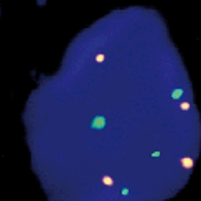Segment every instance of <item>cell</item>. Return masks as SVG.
I'll return each instance as SVG.
<instances>
[{"mask_svg": "<svg viewBox=\"0 0 201 201\" xmlns=\"http://www.w3.org/2000/svg\"><path fill=\"white\" fill-rule=\"evenodd\" d=\"M180 107H181V110H188L190 109V102H181Z\"/></svg>", "mask_w": 201, "mask_h": 201, "instance_id": "5", "label": "cell"}, {"mask_svg": "<svg viewBox=\"0 0 201 201\" xmlns=\"http://www.w3.org/2000/svg\"><path fill=\"white\" fill-rule=\"evenodd\" d=\"M181 167L186 168V170H191L194 167V160L193 158H190V157H185V158H181Z\"/></svg>", "mask_w": 201, "mask_h": 201, "instance_id": "1", "label": "cell"}, {"mask_svg": "<svg viewBox=\"0 0 201 201\" xmlns=\"http://www.w3.org/2000/svg\"><path fill=\"white\" fill-rule=\"evenodd\" d=\"M104 60H106V56H104L102 53H99L97 56H96V63H102Z\"/></svg>", "mask_w": 201, "mask_h": 201, "instance_id": "4", "label": "cell"}, {"mask_svg": "<svg viewBox=\"0 0 201 201\" xmlns=\"http://www.w3.org/2000/svg\"><path fill=\"white\" fill-rule=\"evenodd\" d=\"M180 96H181V91H175L173 93V97H180Z\"/></svg>", "mask_w": 201, "mask_h": 201, "instance_id": "6", "label": "cell"}, {"mask_svg": "<svg viewBox=\"0 0 201 201\" xmlns=\"http://www.w3.org/2000/svg\"><path fill=\"white\" fill-rule=\"evenodd\" d=\"M102 183H104L106 186H114V180L106 175V177H102Z\"/></svg>", "mask_w": 201, "mask_h": 201, "instance_id": "3", "label": "cell"}, {"mask_svg": "<svg viewBox=\"0 0 201 201\" xmlns=\"http://www.w3.org/2000/svg\"><path fill=\"white\" fill-rule=\"evenodd\" d=\"M93 127L94 129H102V127H104V119H102V117H97L96 122L93 124Z\"/></svg>", "mask_w": 201, "mask_h": 201, "instance_id": "2", "label": "cell"}]
</instances>
